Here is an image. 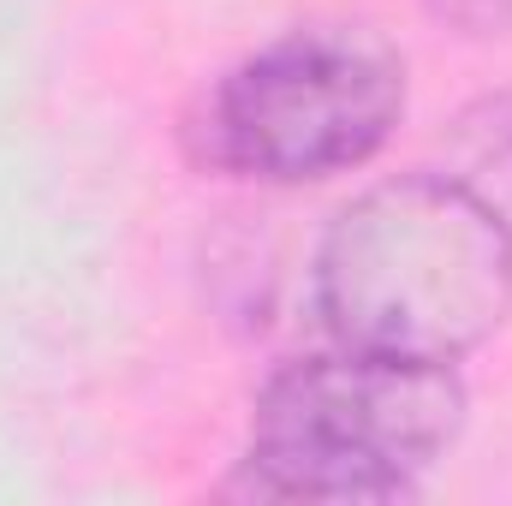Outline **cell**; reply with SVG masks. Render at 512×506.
<instances>
[{"instance_id":"2","label":"cell","mask_w":512,"mask_h":506,"mask_svg":"<svg viewBox=\"0 0 512 506\" xmlns=\"http://www.w3.org/2000/svg\"><path fill=\"white\" fill-rule=\"evenodd\" d=\"M465 423L453 364L334 352L286 364L256 393L245 477L280 501H387L429 471Z\"/></svg>"},{"instance_id":"3","label":"cell","mask_w":512,"mask_h":506,"mask_svg":"<svg viewBox=\"0 0 512 506\" xmlns=\"http://www.w3.org/2000/svg\"><path fill=\"white\" fill-rule=\"evenodd\" d=\"M399 114L405 60L376 30L316 24L233 66L191 120V149L215 173L304 185L370 161Z\"/></svg>"},{"instance_id":"5","label":"cell","mask_w":512,"mask_h":506,"mask_svg":"<svg viewBox=\"0 0 512 506\" xmlns=\"http://www.w3.org/2000/svg\"><path fill=\"white\" fill-rule=\"evenodd\" d=\"M459 36H501L512 24V0H423Z\"/></svg>"},{"instance_id":"4","label":"cell","mask_w":512,"mask_h":506,"mask_svg":"<svg viewBox=\"0 0 512 506\" xmlns=\"http://www.w3.org/2000/svg\"><path fill=\"white\" fill-rule=\"evenodd\" d=\"M447 173L512 233V96H483L447 126Z\"/></svg>"},{"instance_id":"1","label":"cell","mask_w":512,"mask_h":506,"mask_svg":"<svg viewBox=\"0 0 512 506\" xmlns=\"http://www.w3.org/2000/svg\"><path fill=\"white\" fill-rule=\"evenodd\" d=\"M316 310L352 352L459 364L512 310V233L453 173L382 179L334 215Z\"/></svg>"}]
</instances>
